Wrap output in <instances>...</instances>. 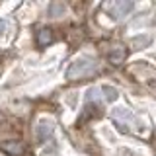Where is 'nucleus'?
<instances>
[{
	"instance_id": "1",
	"label": "nucleus",
	"mask_w": 156,
	"mask_h": 156,
	"mask_svg": "<svg viewBox=\"0 0 156 156\" xmlns=\"http://www.w3.org/2000/svg\"><path fill=\"white\" fill-rule=\"evenodd\" d=\"M96 70H98L96 62L88 57H82L70 65V68L66 70V78L68 80H80V78H88V76L96 74Z\"/></svg>"
},
{
	"instance_id": "2",
	"label": "nucleus",
	"mask_w": 156,
	"mask_h": 156,
	"mask_svg": "<svg viewBox=\"0 0 156 156\" xmlns=\"http://www.w3.org/2000/svg\"><path fill=\"white\" fill-rule=\"evenodd\" d=\"M129 72L139 82H143L144 86H148L150 90L156 94V70L150 65H146V62H139V65H133V66H131Z\"/></svg>"
},
{
	"instance_id": "3",
	"label": "nucleus",
	"mask_w": 156,
	"mask_h": 156,
	"mask_svg": "<svg viewBox=\"0 0 156 156\" xmlns=\"http://www.w3.org/2000/svg\"><path fill=\"white\" fill-rule=\"evenodd\" d=\"M131 8H133V2H113V4H107L105 10L111 14L115 20H121L125 18L127 14L131 12Z\"/></svg>"
},
{
	"instance_id": "4",
	"label": "nucleus",
	"mask_w": 156,
	"mask_h": 156,
	"mask_svg": "<svg viewBox=\"0 0 156 156\" xmlns=\"http://www.w3.org/2000/svg\"><path fill=\"white\" fill-rule=\"evenodd\" d=\"M53 127H55V123H53L51 119H41V121H37V125H35V129H33V133H35V139L37 140H45L51 136L53 133Z\"/></svg>"
},
{
	"instance_id": "5",
	"label": "nucleus",
	"mask_w": 156,
	"mask_h": 156,
	"mask_svg": "<svg viewBox=\"0 0 156 156\" xmlns=\"http://www.w3.org/2000/svg\"><path fill=\"white\" fill-rule=\"evenodd\" d=\"M0 148H2L8 156H22L26 152V146L20 143V140H4V143L0 144Z\"/></svg>"
},
{
	"instance_id": "6",
	"label": "nucleus",
	"mask_w": 156,
	"mask_h": 156,
	"mask_svg": "<svg viewBox=\"0 0 156 156\" xmlns=\"http://www.w3.org/2000/svg\"><path fill=\"white\" fill-rule=\"evenodd\" d=\"M107 57H109V61L113 62V65H121L127 57V51L121 45H115V47H111V51L107 53Z\"/></svg>"
},
{
	"instance_id": "7",
	"label": "nucleus",
	"mask_w": 156,
	"mask_h": 156,
	"mask_svg": "<svg viewBox=\"0 0 156 156\" xmlns=\"http://www.w3.org/2000/svg\"><path fill=\"white\" fill-rule=\"evenodd\" d=\"M150 39L148 35H136V37H133L131 39V47L133 49H143V47H146V45H150Z\"/></svg>"
},
{
	"instance_id": "8",
	"label": "nucleus",
	"mask_w": 156,
	"mask_h": 156,
	"mask_svg": "<svg viewBox=\"0 0 156 156\" xmlns=\"http://www.w3.org/2000/svg\"><path fill=\"white\" fill-rule=\"evenodd\" d=\"M65 10H66V4L65 2H53L51 6H49V14L55 16V18H58V16L65 14Z\"/></svg>"
},
{
	"instance_id": "9",
	"label": "nucleus",
	"mask_w": 156,
	"mask_h": 156,
	"mask_svg": "<svg viewBox=\"0 0 156 156\" xmlns=\"http://www.w3.org/2000/svg\"><path fill=\"white\" fill-rule=\"evenodd\" d=\"M53 41V33L51 29H41V31H37V43L39 45H47V43Z\"/></svg>"
},
{
	"instance_id": "10",
	"label": "nucleus",
	"mask_w": 156,
	"mask_h": 156,
	"mask_svg": "<svg viewBox=\"0 0 156 156\" xmlns=\"http://www.w3.org/2000/svg\"><path fill=\"white\" fill-rule=\"evenodd\" d=\"M101 92H105V100L107 101H113L117 98V90L111 88V86H101Z\"/></svg>"
}]
</instances>
